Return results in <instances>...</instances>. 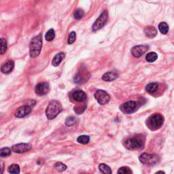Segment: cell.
Listing matches in <instances>:
<instances>
[{"label": "cell", "mask_w": 174, "mask_h": 174, "mask_svg": "<svg viewBox=\"0 0 174 174\" xmlns=\"http://www.w3.org/2000/svg\"><path fill=\"white\" fill-rule=\"evenodd\" d=\"M124 146L128 150H134L142 148L144 146V139L142 136H137L128 138L124 142Z\"/></svg>", "instance_id": "obj_1"}, {"label": "cell", "mask_w": 174, "mask_h": 174, "mask_svg": "<svg viewBox=\"0 0 174 174\" xmlns=\"http://www.w3.org/2000/svg\"><path fill=\"white\" fill-rule=\"evenodd\" d=\"M42 46V38L41 35H38L32 39L29 45V54L31 58H36L41 52Z\"/></svg>", "instance_id": "obj_2"}, {"label": "cell", "mask_w": 174, "mask_h": 174, "mask_svg": "<svg viewBox=\"0 0 174 174\" xmlns=\"http://www.w3.org/2000/svg\"><path fill=\"white\" fill-rule=\"evenodd\" d=\"M61 111H62V106L61 103L57 100H52L49 103L47 107L46 114L48 118L52 120L56 118Z\"/></svg>", "instance_id": "obj_3"}, {"label": "cell", "mask_w": 174, "mask_h": 174, "mask_svg": "<svg viewBox=\"0 0 174 174\" xmlns=\"http://www.w3.org/2000/svg\"><path fill=\"white\" fill-rule=\"evenodd\" d=\"M164 123V118L161 114H155L148 119L147 125L151 130H154L161 128Z\"/></svg>", "instance_id": "obj_4"}, {"label": "cell", "mask_w": 174, "mask_h": 174, "mask_svg": "<svg viewBox=\"0 0 174 174\" xmlns=\"http://www.w3.org/2000/svg\"><path fill=\"white\" fill-rule=\"evenodd\" d=\"M139 161L146 165L153 166L160 162V157L157 154H150L147 153H143L139 158Z\"/></svg>", "instance_id": "obj_5"}, {"label": "cell", "mask_w": 174, "mask_h": 174, "mask_svg": "<svg viewBox=\"0 0 174 174\" xmlns=\"http://www.w3.org/2000/svg\"><path fill=\"white\" fill-rule=\"evenodd\" d=\"M107 19H108V13H107V10H105L102 13L100 17L98 18L94 23L92 29L93 31H96L102 29L106 24Z\"/></svg>", "instance_id": "obj_6"}, {"label": "cell", "mask_w": 174, "mask_h": 174, "mask_svg": "<svg viewBox=\"0 0 174 174\" xmlns=\"http://www.w3.org/2000/svg\"><path fill=\"white\" fill-rule=\"evenodd\" d=\"M138 107L139 106L136 102H133V101H129V102L125 103L120 106V109L121 111L125 114H130L136 112L138 109Z\"/></svg>", "instance_id": "obj_7"}, {"label": "cell", "mask_w": 174, "mask_h": 174, "mask_svg": "<svg viewBox=\"0 0 174 174\" xmlns=\"http://www.w3.org/2000/svg\"><path fill=\"white\" fill-rule=\"evenodd\" d=\"M95 99L101 105H106L107 103L109 102L110 97L108 94H107L106 91L99 90L95 94Z\"/></svg>", "instance_id": "obj_8"}, {"label": "cell", "mask_w": 174, "mask_h": 174, "mask_svg": "<svg viewBox=\"0 0 174 174\" xmlns=\"http://www.w3.org/2000/svg\"><path fill=\"white\" fill-rule=\"evenodd\" d=\"M149 49L148 46L147 45H139L133 47L131 49V53L133 56L136 57V58H139Z\"/></svg>", "instance_id": "obj_9"}, {"label": "cell", "mask_w": 174, "mask_h": 174, "mask_svg": "<svg viewBox=\"0 0 174 174\" xmlns=\"http://www.w3.org/2000/svg\"><path fill=\"white\" fill-rule=\"evenodd\" d=\"M31 149V145L29 144H17V145H14L12 146V150L14 152L18 153V154H20V153H23L25 152H28Z\"/></svg>", "instance_id": "obj_10"}, {"label": "cell", "mask_w": 174, "mask_h": 174, "mask_svg": "<svg viewBox=\"0 0 174 174\" xmlns=\"http://www.w3.org/2000/svg\"><path fill=\"white\" fill-rule=\"evenodd\" d=\"M50 86L49 84L47 82H41L39 83L36 87V93L37 95L42 96L49 92Z\"/></svg>", "instance_id": "obj_11"}, {"label": "cell", "mask_w": 174, "mask_h": 174, "mask_svg": "<svg viewBox=\"0 0 174 174\" xmlns=\"http://www.w3.org/2000/svg\"><path fill=\"white\" fill-rule=\"evenodd\" d=\"M31 108L29 106H23L19 107L15 112V116L17 118H23L31 113Z\"/></svg>", "instance_id": "obj_12"}, {"label": "cell", "mask_w": 174, "mask_h": 174, "mask_svg": "<svg viewBox=\"0 0 174 174\" xmlns=\"http://www.w3.org/2000/svg\"><path fill=\"white\" fill-rule=\"evenodd\" d=\"M14 67V63L12 61H8L7 62L2 64L1 67V71L4 74H9L13 70Z\"/></svg>", "instance_id": "obj_13"}, {"label": "cell", "mask_w": 174, "mask_h": 174, "mask_svg": "<svg viewBox=\"0 0 174 174\" xmlns=\"http://www.w3.org/2000/svg\"><path fill=\"white\" fill-rule=\"evenodd\" d=\"M72 97L74 99L78 102H84L86 99V93L81 90H78L73 93Z\"/></svg>", "instance_id": "obj_14"}, {"label": "cell", "mask_w": 174, "mask_h": 174, "mask_svg": "<svg viewBox=\"0 0 174 174\" xmlns=\"http://www.w3.org/2000/svg\"><path fill=\"white\" fill-rule=\"evenodd\" d=\"M118 77V73L116 72H109L105 74L102 77L103 80L106 82H111L116 80Z\"/></svg>", "instance_id": "obj_15"}, {"label": "cell", "mask_w": 174, "mask_h": 174, "mask_svg": "<svg viewBox=\"0 0 174 174\" xmlns=\"http://www.w3.org/2000/svg\"><path fill=\"white\" fill-rule=\"evenodd\" d=\"M144 33H145L146 36L149 38H154L157 34V30L156 29L155 27L149 26L146 27L144 29Z\"/></svg>", "instance_id": "obj_16"}, {"label": "cell", "mask_w": 174, "mask_h": 174, "mask_svg": "<svg viewBox=\"0 0 174 174\" xmlns=\"http://www.w3.org/2000/svg\"><path fill=\"white\" fill-rule=\"evenodd\" d=\"M64 58H65V54L63 52H60V53L57 54L53 58V60H52V65L57 67V66H58L59 64L62 62Z\"/></svg>", "instance_id": "obj_17"}, {"label": "cell", "mask_w": 174, "mask_h": 174, "mask_svg": "<svg viewBox=\"0 0 174 174\" xmlns=\"http://www.w3.org/2000/svg\"><path fill=\"white\" fill-rule=\"evenodd\" d=\"M159 89V84L157 83H150L146 87V90L150 94H153L157 92Z\"/></svg>", "instance_id": "obj_18"}, {"label": "cell", "mask_w": 174, "mask_h": 174, "mask_svg": "<svg viewBox=\"0 0 174 174\" xmlns=\"http://www.w3.org/2000/svg\"><path fill=\"white\" fill-rule=\"evenodd\" d=\"M157 58H158L157 54L154 52H149V53L147 54V55H146V61H147L148 62H150V63L154 62V61L157 59Z\"/></svg>", "instance_id": "obj_19"}, {"label": "cell", "mask_w": 174, "mask_h": 174, "mask_svg": "<svg viewBox=\"0 0 174 174\" xmlns=\"http://www.w3.org/2000/svg\"><path fill=\"white\" fill-rule=\"evenodd\" d=\"M159 29L161 33L165 35L169 31V26L165 22H162L159 25Z\"/></svg>", "instance_id": "obj_20"}, {"label": "cell", "mask_w": 174, "mask_h": 174, "mask_svg": "<svg viewBox=\"0 0 174 174\" xmlns=\"http://www.w3.org/2000/svg\"><path fill=\"white\" fill-rule=\"evenodd\" d=\"M99 170L102 171V173H106V174L112 173V170L110 167H109V166H107L106 164H104V163L100 164L99 166Z\"/></svg>", "instance_id": "obj_21"}, {"label": "cell", "mask_w": 174, "mask_h": 174, "mask_svg": "<svg viewBox=\"0 0 174 174\" xmlns=\"http://www.w3.org/2000/svg\"><path fill=\"white\" fill-rule=\"evenodd\" d=\"M77 123V119L74 116H69L65 120V125L68 127L74 126Z\"/></svg>", "instance_id": "obj_22"}, {"label": "cell", "mask_w": 174, "mask_h": 174, "mask_svg": "<svg viewBox=\"0 0 174 174\" xmlns=\"http://www.w3.org/2000/svg\"><path fill=\"white\" fill-rule=\"evenodd\" d=\"M8 172L10 173H20V167L18 165L14 164L10 166L8 169Z\"/></svg>", "instance_id": "obj_23"}, {"label": "cell", "mask_w": 174, "mask_h": 174, "mask_svg": "<svg viewBox=\"0 0 174 174\" xmlns=\"http://www.w3.org/2000/svg\"><path fill=\"white\" fill-rule=\"evenodd\" d=\"M55 38V33L53 29H50L47 31V33L45 35V38L47 41H52Z\"/></svg>", "instance_id": "obj_24"}, {"label": "cell", "mask_w": 174, "mask_h": 174, "mask_svg": "<svg viewBox=\"0 0 174 174\" xmlns=\"http://www.w3.org/2000/svg\"><path fill=\"white\" fill-rule=\"evenodd\" d=\"M90 141V137L88 136H80L78 137L77 141L80 144H86Z\"/></svg>", "instance_id": "obj_25"}, {"label": "cell", "mask_w": 174, "mask_h": 174, "mask_svg": "<svg viewBox=\"0 0 174 174\" xmlns=\"http://www.w3.org/2000/svg\"><path fill=\"white\" fill-rule=\"evenodd\" d=\"M84 11L80 8H78L77 9V10H75V11L74 13V18L75 19H78V20L81 19L82 18L84 17Z\"/></svg>", "instance_id": "obj_26"}, {"label": "cell", "mask_w": 174, "mask_h": 174, "mask_svg": "<svg viewBox=\"0 0 174 174\" xmlns=\"http://www.w3.org/2000/svg\"><path fill=\"white\" fill-rule=\"evenodd\" d=\"M11 154V150L9 148H1L0 151V157H6Z\"/></svg>", "instance_id": "obj_27"}, {"label": "cell", "mask_w": 174, "mask_h": 174, "mask_svg": "<svg viewBox=\"0 0 174 174\" xmlns=\"http://www.w3.org/2000/svg\"><path fill=\"white\" fill-rule=\"evenodd\" d=\"M54 168H55L57 171H59V172H62V171H65L66 169H67V166L65 165H64L62 162H57V163L54 165Z\"/></svg>", "instance_id": "obj_28"}, {"label": "cell", "mask_w": 174, "mask_h": 174, "mask_svg": "<svg viewBox=\"0 0 174 174\" xmlns=\"http://www.w3.org/2000/svg\"><path fill=\"white\" fill-rule=\"evenodd\" d=\"M7 50V42L4 38L1 39V54L5 53Z\"/></svg>", "instance_id": "obj_29"}, {"label": "cell", "mask_w": 174, "mask_h": 174, "mask_svg": "<svg viewBox=\"0 0 174 174\" xmlns=\"http://www.w3.org/2000/svg\"><path fill=\"white\" fill-rule=\"evenodd\" d=\"M118 173L121 174H130L132 173V171L127 167H122L118 169Z\"/></svg>", "instance_id": "obj_30"}, {"label": "cell", "mask_w": 174, "mask_h": 174, "mask_svg": "<svg viewBox=\"0 0 174 174\" xmlns=\"http://www.w3.org/2000/svg\"><path fill=\"white\" fill-rule=\"evenodd\" d=\"M75 37H76V35H75V32L74 31L71 32L68 37V40H67L68 44H72L74 43L75 40Z\"/></svg>", "instance_id": "obj_31"}, {"label": "cell", "mask_w": 174, "mask_h": 174, "mask_svg": "<svg viewBox=\"0 0 174 174\" xmlns=\"http://www.w3.org/2000/svg\"><path fill=\"white\" fill-rule=\"evenodd\" d=\"M157 173H164L165 172H164V171H158Z\"/></svg>", "instance_id": "obj_32"}]
</instances>
